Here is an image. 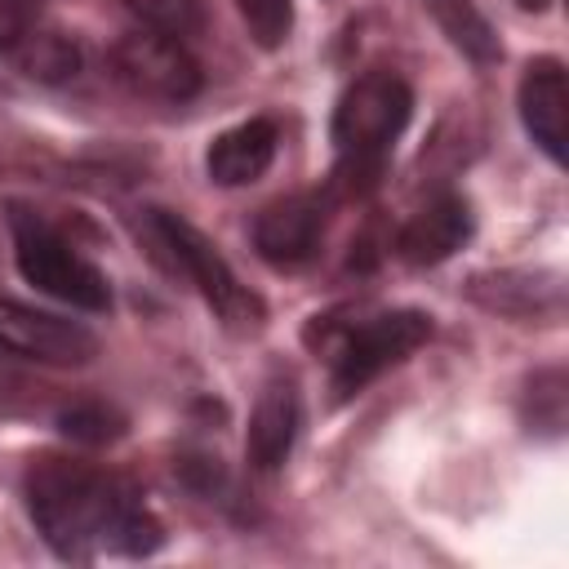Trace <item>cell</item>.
Masks as SVG:
<instances>
[{
  "instance_id": "12",
  "label": "cell",
  "mask_w": 569,
  "mask_h": 569,
  "mask_svg": "<svg viewBox=\"0 0 569 569\" xmlns=\"http://www.w3.org/2000/svg\"><path fill=\"white\" fill-rule=\"evenodd\" d=\"M471 236V209L458 196H440L427 209H418L400 236H396V253L409 267H436L445 262L453 249H462V240Z\"/></svg>"
},
{
  "instance_id": "4",
  "label": "cell",
  "mask_w": 569,
  "mask_h": 569,
  "mask_svg": "<svg viewBox=\"0 0 569 569\" xmlns=\"http://www.w3.org/2000/svg\"><path fill=\"white\" fill-rule=\"evenodd\" d=\"M151 236H156V244L169 253L173 271H182V276L200 289V298L213 307V316H218L227 329L249 333V329L262 325V298L240 284V276L231 271V262L218 253V244H213L204 231H196V227H191L187 218H178V213L151 209Z\"/></svg>"
},
{
  "instance_id": "14",
  "label": "cell",
  "mask_w": 569,
  "mask_h": 569,
  "mask_svg": "<svg viewBox=\"0 0 569 569\" xmlns=\"http://www.w3.org/2000/svg\"><path fill=\"white\" fill-rule=\"evenodd\" d=\"M18 49H22L27 71L40 76V80H62V76L76 71V44L58 31H27L18 40Z\"/></svg>"
},
{
  "instance_id": "13",
  "label": "cell",
  "mask_w": 569,
  "mask_h": 569,
  "mask_svg": "<svg viewBox=\"0 0 569 569\" xmlns=\"http://www.w3.org/2000/svg\"><path fill=\"white\" fill-rule=\"evenodd\" d=\"M427 4L436 9V18L445 22V31L453 36V44H462L471 58L489 62V58L498 53V44H493V36H489V22H485L467 0H427Z\"/></svg>"
},
{
  "instance_id": "16",
  "label": "cell",
  "mask_w": 569,
  "mask_h": 569,
  "mask_svg": "<svg viewBox=\"0 0 569 569\" xmlns=\"http://www.w3.org/2000/svg\"><path fill=\"white\" fill-rule=\"evenodd\" d=\"M147 27L169 31V36H187L200 22V0H124Z\"/></svg>"
},
{
  "instance_id": "19",
  "label": "cell",
  "mask_w": 569,
  "mask_h": 569,
  "mask_svg": "<svg viewBox=\"0 0 569 569\" xmlns=\"http://www.w3.org/2000/svg\"><path fill=\"white\" fill-rule=\"evenodd\" d=\"M520 4H542V0H520Z\"/></svg>"
},
{
  "instance_id": "3",
  "label": "cell",
  "mask_w": 569,
  "mask_h": 569,
  "mask_svg": "<svg viewBox=\"0 0 569 569\" xmlns=\"http://www.w3.org/2000/svg\"><path fill=\"white\" fill-rule=\"evenodd\" d=\"M9 227H13V253H18V271L27 284H36L40 293L67 302V307H80V311H107L111 307V289H107V276L80 258L62 231H53L40 213L13 204L9 209Z\"/></svg>"
},
{
  "instance_id": "6",
  "label": "cell",
  "mask_w": 569,
  "mask_h": 569,
  "mask_svg": "<svg viewBox=\"0 0 569 569\" xmlns=\"http://www.w3.org/2000/svg\"><path fill=\"white\" fill-rule=\"evenodd\" d=\"M116 76L142 93V98H160V102H187L200 89V67L196 58L182 49L178 36L156 31V27H138L129 36H120L116 44Z\"/></svg>"
},
{
  "instance_id": "2",
  "label": "cell",
  "mask_w": 569,
  "mask_h": 569,
  "mask_svg": "<svg viewBox=\"0 0 569 569\" xmlns=\"http://www.w3.org/2000/svg\"><path fill=\"white\" fill-rule=\"evenodd\" d=\"M409 111H413V93L391 71H369L356 84H347V93L333 107V124H329V138L338 151V164H333L338 191L360 196L378 182L391 142L409 124Z\"/></svg>"
},
{
  "instance_id": "8",
  "label": "cell",
  "mask_w": 569,
  "mask_h": 569,
  "mask_svg": "<svg viewBox=\"0 0 569 569\" xmlns=\"http://www.w3.org/2000/svg\"><path fill=\"white\" fill-rule=\"evenodd\" d=\"M520 120H525L529 138L556 164H565V151H569V80H565V67L556 58H538V62L525 67V76H520Z\"/></svg>"
},
{
  "instance_id": "15",
  "label": "cell",
  "mask_w": 569,
  "mask_h": 569,
  "mask_svg": "<svg viewBox=\"0 0 569 569\" xmlns=\"http://www.w3.org/2000/svg\"><path fill=\"white\" fill-rule=\"evenodd\" d=\"M249 36L262 44V49H276L289 40V27H293V4L289 0H236Z\"/></svg>"
},
{
  "instance_id": "5",
  "label": "cell",
  "mask_w": 569,
  "mask_h": 569,
  "mask_svg": "<svg viewBox=\"0 0 569 569\" xmlns=\"http://www.w3.org/2000/svg\"><path fill=\"white\" fill-rule=\"evenodd\" d=\"M431 338V320L422 311H382L351 329L333 356V391L338 400L365 391L382 369L400 365Z\"/></svg>"
},
{
  "instance_id": "11",
  "label": "cell",
  "mask_w": 569,
  "mask_h": 569,
  "mask_svg": "<svg viewBox=\"0 0 569 569\" xmlns=\"http://www.w3.org/2000/svg\"><path fill=\"white\" fill-rule=\"evenodd\" d=\"M298 427H302V405H298V391L293 382H267L253 400V413H249V431H244V453L258 471H276L293 440H298Z\"/></svg>"
},
{
  "instance_id": "1",
  "label": "cell",
  "mask_w": 569,
  "mask_h": 569,
  "mask_svg": "<svg viewBox=\"0 0 569 569\" xmlns=\"http://www.w3.org/2000/svg\"><path fill=\"white\" fill-rule=\"evenodd\" d=\"M27 511L62 560L147 556L160 547V525L142 498L124 480L71 458L49 453L31 462Z\"/></svg>"
},
{
  "instance_id": "17",
  "label": "cell",
  "mask_w": 569,
  "mask_h": 569,
  "mask_svg": "<svg viewBox=\"0 0 569 569\" xmlns=\"http://www.w3.org/2000/svg\"><path fill=\"white\" fill-rule=\"evenodd\" d=\"M62 431H67V436H76V440L98 445V440L116 436L120 427H116V418H111L102 405H76V409H67V413H62Z\"/></svg>"
},
{
  "instance_id": "18",
  "label": "cell",
  "mask_w": 569,
  "mask_h": 569,
  "mask_svg": "<svg viewBox=\"0 0 569 569\" xmlns=\"http://www.w3.org/2000/svg\"><path fill=\"white\" fill-rule=\"evenodd\" d=\"M27 31H31V27H27L22 0H0V49H13Z\"/></svg>"
},
{
  "instance_id": "9",
  "label": "cell",
  "mask_w": 569,
  "mask_h": 569,
  "mask_svg": "<svg viewBox=\"0 0 569 569\" xmlns=\"http://www.w3.org/2000/svg\"><path fill=\"white\" fill-rule=\"evenodd\" d=\"M325 204L316 196H284L253 222V244L271 267H302L320 249Z\"/></svg>"
},
{
  "instance_id": "7",
  "label": "cell",
  "mask_w": 569,
  "mask_h": 569,
  "mask_svg": "<svg viewBox=\"0 0 569 569\" xmlns=\"http://www.w3.org/2000/svg\"><path fill=\"white\" fill-rule=\"evenodd\" d=\"M0 351L53 369H80L98 356V338L80 320H62L53 311H36L27 302L0 298Z\"/></svg>"
},
{
  "instance_id": "10",
  "label": "cell",
  "mask_w": 569,
  "mask_h": 569,
  "mask_svg": "<svg viewBox=\"0 0 569 569\" xmlns=\"http://www.w3.org/2000/svg\"><path fill=\"white\" fill-rule=\"evenodd\" d=\"M276 142H280V133H276V120H267V116H253L244 124L222 129L209 142V156H204L209 182H218V187L258 182L276 160Z\"/></svg>"
}]
</instances>
